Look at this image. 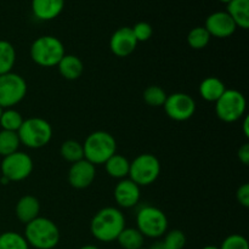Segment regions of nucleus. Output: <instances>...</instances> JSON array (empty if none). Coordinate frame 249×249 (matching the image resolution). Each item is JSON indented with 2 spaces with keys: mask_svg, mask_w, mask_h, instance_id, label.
<instances>
[{
  "mask_svg": "<svg viewBox=\"0 0 249 249\" xmlns=\"http://www.w3.org/2000/svg\"><path fill=\"white\" fill-rule=\"evenodd\" d=\"M168 95L165 94L164 90L157 85H151L146 88L143 91V101L152 107H160L164 105Z\"/></svg>",
  "mask_w": 249,
  "mask_h": 249,
  "instance_id": "c85d7f7f",
  "label": "nucleus"
},
{
  "mask_svg": "<svg viewBox=\"0 0 249 249\" xmlns=\"http://www.w3.org/2000/svg\"><path fill=\"white\" fill-rule=\"evenodd\" d=\"M236 198L241 206L248 208L249 207V184H243L240 186L236 192Z\"/></svg>",
  "mask_w": 249,
  "mask_h": 249,
  "instance_id": "473e14b6",
  "label": "nucleus"
},
{
  "mask_svg": "<svg viewBox=\"0 0 249 249\" xmlns=\"http://www.w3.org/2000/svg\"><path fill=\"white\" fill-rule=\"evenodd\" d=\"M225 84L216 77H208L199 84V95L208 102H216L225 92Z\"/></svg>",
  "mask_w": 249,
  "mask_h": 249,
  "instance_id": "6ab92c4d",
  "label": "nucleus"
},
{
  "mask_svg": "<svg viewBox=\"0 0 249 249\" xmlns=\"http://www.w3.org/2000/svg\"><path fill=\"white\" fill-rule=\"evenodd\" d=\"M202 249H220V248L216 247V246H206V247H203Z\"/></svg>",
  "mask_w": 249,
  "mask_h": 249,
  "instance_id": "4c0bfd02",
  "label": "nucleus"
},
{
  "mask_svg": "<svg viewBox=\"0 0 249 249\" xmlns=\"http://www.w3.org/2000/svg\"><path fill=\"white\" fill-rule=\"evenodd\" d=\"M33 160L27 153L17 151L12 155L2 157L1 165V177L9 182H17L27 179L33 172Z\"/></svg>",
  "mask_w": 249,
  "mask_h": 249,
  "instance_id": "9d476101",
  "label": "nucleus"
},
{
  "mask_svg": "<svg viewBox=\"0 0 249 249\" xmlns=\"http://www.w3.org/2000/svg\"><path fill=\"white\" fill-rule=\"evenodd\" d=\"M1 113H2V108L0 107V117H1Z\"/></svg>",
  "mask_w": 249,
  "mask_h": 249,
  "instance_id": "ea45409f",
  "label": "nucleus"
},
{
  "mask_svg": "<svg viewBox=\"0 0 249 249\" xmlns=\"http://www.w3.org/2000/svg\"><path fill=\"white\" fill-rule=\"evenodd\" d=\"M31 58L40 67H55L66 55L65 45L53 36H41L32 43Z\"/></svg>",
  "mask_w": 249,
  "mask_h": 249,
  "instance_id": "20e7f679",
  "label": "nucleus"
},
{
  "mask_svg": "<svg viewBox=\"0 0 249 249\" xmlns=\"http://www.w3.org/2000/svg\"><path fill=\"white\" fill-rule=\"evenodd\" d=\"M65 9V0H32V12L40 21H51Z\"/></svg>",
  "mask_w": 249,
  "mask_h": 249,
  "instance_id": "dca6fc26",
  "label": "nucleus"
},
{
  "mask_svg": "<svg viewBox=\"0 0 249 249\" xmlns=\"http://www.w3.org/2000/svg\"><path fill=\"white\" fill-rule=\"evenodd\" d=\"M60 155L63 160L70 163H75L78 160H84V151L83 145L75 140H67L61 145Z\"/></svg>",
  "mask_w": 249,
  "mask_h": 249,
  "instance_id": "b1692460",
  "label": "nucleus"
},
{
  "mask_svg": "<svg viewBox=\"0 0 249 249\" xmlns=\"http://www.w3.org/2000/svg\"><path fill=\"white\" fill-rule=\"evenodd\" d=\"M125 229V216L114 207L100 209L91 219L90 232L97 241L104 243L113 242Z\"/></svg>",
  "mask_w": 249,
  "mask_h": 249,
  "instance_id": "f257e3e1",
  "label": "nucleus"
},
{
  "mask_svg": "<svg viewBox=\"0 0 249 249\" xmlns=\"http://www.w3.org/2000/svg\"><path fill=\"white\" fill-rule=\"evenodd\" d=\"M140 249H148V248H143V247H142V248H140Z\"/></svg>",
  "mask_w": 249,
  "mask_h": 249,
  "instance_id": "a19ab883",
  "label": "nucleus"
},
{
  "mask_svg": "<svg viewBox=\"0 0 249 249\" xmlns=\"http://www.w3.org/2000/svg\"><path fill=\"white\" fill-rule=\"evenodd\" d=\"M162 242L168 249H182L186 245V236L181 230L174 229L165 232L164 240Z\"/></svg>",
  "mask_w": 249,
  "mask_h": 249,
  "instance_id": "c756f323",
  "label": "nucleus"
},
{
  "mask_svg": "<svg viewBox=\"0 0 249 249\" xmlns=\"http://www.w3.org/2000/svg\"><path fill=\"white\" fill-rule=\"evenodd\" d=\"M138 40L130 27H122L112 34L109 39V49L118 57H126L135 51Z\"/></svg>",
  "mask_w": 249,
  "mask_h": 249,
  "instance_id": "4468645a",
  "label": "nucleus"
},
{
  "mask_svg": "<svg viewBox=\"0 0 249 249\" xmlns=\"http://www.w3.org/2000/svg\"><path fill=\"white\" fill-rule=\"evenodd\" d=\"M23 121L24 119L22 118L21 113L18 111L14 108H6L2 109L1 117H0V125H1L2 130L17 133L18 129L21 128Z\"/></svg>",
  "mask_w": 249,
  "mask_h": 249,
  "instance_id": "a878e982",
  "label": "nucleus"
},
{
  "mask_svg": "<svg viewBox=\"0 0 249 249\" xmlns=\"http://www.w3.org/2000/svg\"><path fill=\"white\" fill-rule=\"evenodd\" d=\"M113 196L121 208H133L140 201V186L130 179H122L114 187Z\"/></svg>",
  "mask_w": 249,
  "mask_h": 249,
  "instance_id": "2eb2a0df",
  "label": "nucleus"
},
{
  "mask_svg": "<svg viewBox=\"0 0 249 249\" xmlns=\"http://www.w3.org/2000/svg\"><path fill=\"white\" fill-rule=\"evenodd\" d=\"M228 12L236 23L242 29L249 28V0H231L228 4Z\"/></svg>",
  "mask_w": 249,
  "mask_h": 249,
  "instance_id": "aec40b11",
  "label": "nucleus"
},
{
  "mask_svg": "<svg viewBox=\"0 0 249 249\" xmlns=\"http://www.w3.org/2000/svg\"><path fill=\"white\" fill-rule=\"evenodd\" d=\"M160 174V160L152 153L139 155L130 162L129 179L139 186H148L158 179Z\"/></svg>",
  "mask_w": 249,
  "mask_h": 249,
  "instance_id": "0eeeda50",
  "label": "nucleus"
},
{
  "mask_svg": "<svg viewBox=\"0 0 249 249\" xmlns=\"http://www.w3.org/2000/svg\"><path fill=\"white\" fill-rule=\"evenodd\" d=\"M39 213H40L39 199L32 195L22 196L15 207V214H16L17 219L24 225L38 218Z\"/></svg>",
  "mask_w": 249,
  "mask_h": 249,
  "instance_id": "f3484780",
  "label": "nucleus"
},
{
  "mask_svg": "<svg viewBox=\"0 0 249 249\" xmlns=\"http://www.w3.org/2000/svg\"><path fill=\"white\" fill-rule=\"evenodd\" d=\"M247 108L245 95L235 89L225 90L220 99L215 102V113L220 121L233 123L242 118Z\"/></svg>",
  "mask_w": 249,
  "mask_h": 249,
  "instance_id": "6e6552de",
  "label": "nucleus"
},
{
  "mask_svg": "<svg viewBox=\"0 0 249 249\" xmlns=\"http://www.w3.org/2000/svg\"><path fill=\"white\" fill-rule=\"evenodd\" d=\"M211 34L204 27H195L187 34V44L195 50H202L211 41Z\"/></svg>",
  "mask_w": 249,
  "mask_h": 249,
  "instance_id": "cd10ccee",
  "label": "nucleus"
},
{
  "mask_svg": "<svg viewBox=\"0 0 249 249\" xmlns=\"http://www.w3.org/2000/svg\"><path fill=\"white\" fill-rule=\"evenodd\" d=\"M136 226L143 237L160 238L168 231V218L160 208L146 204L136 213Z\"/></svg>",
  "mask_w": 249,
  "mask_h": 249,
  "instance_id": "423d86ee",
  "label": "nucleus"
},
{
  "mask_svg": "<svg viewBox=\"0 0 249 249\" xmlns=\"http://www.w3.org/2000/svg\"><path fill=\"white\" fill-rule=\"evenodd\" d=\"M22 145L28 148H41L53 139V126L48 121L39 117L24 119L17 131Z\"/></svg>",
  "mask_w": 249,
  "mask_h": 249,
  "instance_id": "39448f33",
  "label": "nucleus"
},
{
  "mask_svg": "<svg viewBox=\"0 0 249 249\" xmlns=\"http://www.w3.org/2000/svg\"><path fill=\"white\" fill-rule=\"evenodd\" d=\"M237 156H238V160L242 162V164L245 165L249 164V143L248 142L243 143V145L238 148Z\"/></svg>",
  "mask_w": 249,
  "mask_h": 249,
  "instance_id": "72a5a7b5",
  "label": "nucleus"
},
{
  "mask_svg": "<svg viewBox=\"0 0 249 249\" xmlns=\"http://www.w3.org/2000/svg\"><path fill=\"white\" fill-rule=\"evenodd\" d=\"M84 160L91 164H105L108 158L116 153L117 142L113 135L104 130H97L90 134L83 143Z\"/></svg>",
  "mask_w": 249,
  "mask_h": 249,
  "instance_id": "7ed1b4c3",
  "label": "nucleus"
},
{
  "mask_svg": "<svg viewBox=\"0 0 249 249\" xmlns=\"http://www.w3.org/2000/svg\"><path fill=\"white\" fill-rule=\"evenodd\" d=\"M24 238L34 249H53L60 242V230L53 220L38 216L26 225Z\"/></svg>",
  "mask_w": 249,
  "mask_h": 249,
  "instance_id": "f03ea898",
  "label": "nucleus"
},
{
  "mask_svg": "<svg viewBox=\"0 0 249 249\" xmlns=\"http://www.w3.org/2000/svg\"><path fill=\"white\" fill-rule=\"evenodd\" d=\"M16 63V50L7 40H0V75L10 73Z\"/></svg>",
  "mask_w": 249,
  "mask_h": 249,
  "instance_id": "5701e85b",
  "label": "nucleus"
},
{
  "mask_svg": "<svg viewBox=\"0 0 249 249\" xmlns=\"http://www.w3.org/2000/svg\"><path fill=\"white\" fill-rule=\"evenodd\" d=\"M0 249H29L24 236L14 231L0 233Z\"/></svg>",
  "mask_w": 249,
  "mask_h": 249,
  "instance_id": "bb28decb",
  "label": "nucleus"
},
{
  "mask_svg": "<svg viewBox=\"0 0 249 249\" xmlns=\"http://www.w3.org/2000/svg\"><path fill=\"white\" fill-rule=\"evenodd\" d=\"M243 133H245V136L246 138H249V118L247 116L245 117V119H243Z\"/></svg>",
  "mask_w": 249,
  "mask_h": 249,
  "instance_id": "f704fd0d",
  "label": "nucleus"
},
{
  "mask_svg": "<svg viewBox=\"0 0 249 249\" xmlns=\"http://www.w3.org/2000/svg\"><path fill=\"white\" fill-rule=\"evenodd\" d=\"M27 95V83L17 73L0 75V107L12 108L18 105Z\"/></svg>",
  "mask_w": 249,
  "mask_h": 249,
  "instance_id": "1a4fd4ad",
  "label": "nucleus"
},
{
  "mask_svg": "<svg viewBox=\"0 0 249 249\" xmlns=\"http://www.w3.org/2000/svg\"><path fill=\"white\" fill-rule=\"evenodd\" d=\"M105 168H106L107 174L113 179H125L129 177V169H130V162L128 158H125L122 155H117L114 153L111 158L106 160L105 163Z\"/></svg>",
  "mask_w": 249,
  "mask_h": 249,
  "instance_id": "412c9836",
  "label": "nucleus"
},
{
  "mask_svg": "<svg viewBox=\"0 0 249 249\" xmlns=\"http://www.w3.org/2000/svg\"><path fill=\"white\" fill-rule=\"evenodd\" d=\"M116 241L123 249H140L143 247L145 237L138 229L125 228Z\"/></svg>",
  "mask_w": 249,
  "mask_h": 249,
  "instance_id": "4be33fe9",
  "label": "nucleus"
},
{
  "mask_svg": "<svg viewBox=\"0 0 249 249\" xmlns=\"http://www.w3.org/2000/svg\"><path fill=\"white\" fill-rule=\"evenodd\" d=\"M219 1L224 2V4H229V2H230V1H231V0H219Z\"/></svg>",
  "mask_w": 249,
  "mask_h": 249,
  "instance_id": "58836bf2",
  "label": "nucleus"
},
{
  "mask_svg": "<svg viewBox=\"0 0 249 249\" xmlns=\"http://www.w3.org/2000/svg\"><path fill=\"white\" fill-rule=\"evenodd\" d=\"M220 249H249L248 241L245 236L233 233V235L228 236L221 243Z\"/></svg>",
  "mask_w": 249,
  "mask_h": 249,
  "instance_id": "7c9ffc66",
  "label": "nucleus"
},
{
  "mask_svg": "<svg viewBox=\"0 0 249 249\" xmlns=\"http://www.w3.org/2000/svg\"><path fill=\"white\" fill-rule=\"evenodd\" d=\"M19 145H21V141H19L17 133L7 130L0 131V156L6 157V156L17 152Z\"/></svg>",
  "mask_w": 249,
  "mask_h": 249,
  "instance_id": "393cba45",
  "label": "nucleus"
},
{
  "mask_svg": "<svg viewBox=\"0 0 249 249\" xmlns=\"http://www.w3.org/2000/svg\"><path fill=\"white\" fill-rule=\"evenodd\" d=\"M79 249H100V248L96 247V246H94V245H85V246H83V247H80Z\"/></svg>",
  "mask_w": 249,
  "mask_h": 249,
  "instance_id": "e433bc0d",
  "label": "nucleus"
},
{
  "mask_svg": "<svg viewBox=\"0 0 249 249\" xmlns=\"http://www.w3.org/2000/svg\"><path fill=\"white\" fill-rule=\"evenodd\" d=\"M204 28L211 36L215 38H229L236 32V23L226 11H216L209 15L206 19Z\"/></svg>",
  "mask_w": 249,
  "mask_h": 249,
  "instance_id": "ddd939ff",
  "label": "nucleus"
},
{
  "mask_svg": "<svg viewBox=\"0 0 249 249\" xmlns=\"http://www.w3.org/2000/svg\"><path fill=\"white\" fill-rule=\"evenodd\" d=\"M131 29H133V33L135 36L138 43H140V41H147L153 34L152 26L150 23H147V22H138Z\"/></svg>",
  "mask_w": 249,
  "mask_h": 249,
  "instance_id": "2f4dec72",
  "label": "nucleus"
},
{
  "mask_svg": "<svg viewBox=\"0 0 249 249\" xmlns=\"http://www.w3.org/2000/svg\"><path fill=\"white\" fill-rule=\"evenodd\" d=\"M57 68L60 74L67 80H75L82 77L84 72V63L78 56L67 55L66 53L60 62L57 63Z\"/></svg>",
  "mask_w": 249,
  "mask_h": 249,
  "instance_id": "a211bd4d",
  "label": "nucleus"
},
{
  "mask_svg": "<svg viewBox=\"0 0 249 249\" xmlns=\"http://www.w3.org/2000/svg\"><path fill=\"white\" fill-rule=\"evenodd\" d=\"M96 177V168L87 160H78L68 170V182L72 187L83 190L89 187Z\"/></svg>",
  "mask_w": 249,
  "mask_h": 249,
  "instance_id": "f8f14e48",
  "label": "nucleus"
},
{
  "mask_svg": "<svg viewBox=\"0 0 249 249\" xmlns=\"http://www.w3.org/2000/svg\"><path fill=\"white\" fill-rule=\"evenodd\" d=\"M165 114L177 122H185L191 118L196 112V102L185 92H174L168 95L164 105Z\"/></svg>",
  "mask_w": 249,
  "mask_h": 249,
  "instance_id": "9b49d317",
  "label": "nucleus"
},
{
  "mask_svg": "<svg viewBox=\"0 0 249 249\" xmlns=\"http://www.w3.org/2000/svg\"><path fill=\"white\" fill-rule=\"evenodd\" d=\"M148 249H168V248L163 245V242H156L152 247L148 248Z\"/></svg>",
  "mask_w": 249,
  "mask_h": 249,
  "instance_id": "c9c22d12",
  "label": "nucleus"
}]
</instances>
